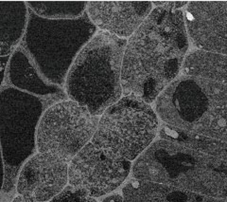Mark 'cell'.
Instances as JSON below:
<instances>
[{
    "mask_svg": "<svg viewBox=\"0 0 227 202\" xmlns=\"http://www.w3.org/2000/svg\"><path fill=\"white\" fill-rule=\"evenodd\" d=\"M187 49L183 12L154 9L126 44L121 66L122 90L127 96L152 103L175 80Z\"/></svg>",
    "mask_w": 227,
    "mask_h": 202,
    "instance_id": "6da1fadb",
    "label": "cell"
},
{
    "mask_svg": "<svg viewBox=\"0 0 227 202\" xmlns=\"http://www.w3.org/2000/svg\"><path fill=\"white\" fill-rule=\"evenodd\" d=\"M132 175L227 202V163L168 140L150 144L135 161Z\"/></svg>",
    "mask_w": 227,
    "mask_h": 202,
    "instance_id": "7a4b0ae2",
    "label": "cell"
},
{
    "mask_svg": "<svg viewBox=\"0 0 227 202\" xmlns=\"http://www.w3.org/2000/svg\"><path fill=\"white\" fill-rule=\"evenodd\" d=\"M124 39L104 31L93 36L75 58L64 88L71 101L94 116H101L120 99Z\"/></svg>",
    "mask_w": 227,
    "mask_h": 202,
    "instance_id": "3957f363",
    "label": "cell"
},
{
    "mask_svg": "<svg viewBox=\"0 0 227 202\" xmlns=\"http://www.w3.org/2000/svg\"><path fill=\"white\" fill-rule=\"evenodd\" d=\"M96 32L86 12L76 19L49 20L28 9L21 48L46 81L63 87L75 58Z\"/></svg>",
    "mask_w": 227,
    "mask_h": 202,
    "instance_id": "277c9868",
    "label": "cell"
},
{
    "mask_svg": "<svg viewBox=\"0 0 227 202\" xmlns=\"http://www.w3.org/2000/svg\"><path fill=\"white\" fill-rule=\"evenodd\" d=\"M45 111L41 98L12 86L0 90V148L4 194L12 192L23 164L36 153V131Z\"/></svg>",
    "mask_w": 227,
    "mask_h": 202,
    "instance_id": "5b68a950",
    "label": "cell"
},
{
    "mask_svg": "<svg viewBox=\"0 0 227 202\" xmlns=\"http://www.w3.org/2000/svg\"><path fill=\"white\" fill-rule=\"evenodd\" d=\"M157 130L152 108L138 98L125 96L103 112L91 142L108 157L131 161L146 151Z\"/></svg>",
    "mask_w": 227,
    "mask_h": 202,
    "instance_id": "8992f818",
    "label": "cell"
},
{
    "mask_svg": "<svg viewBox=\"0 0 227 202\" xmlns=\"http://www.w3.org/2000/svg\"><path fill=\"white\" fill-rule=\"evenodd\" d=\"M99 118L71 100L52 103L44 111L36 131V147L69 162L91 142Z\"/></svg>",
    "mask_w": 227,
    "mask_h": 202,
    "instance_id": "52a82bcc",
    "label": "cell"
},
{
    "mask_svg": "<svg viewBox=\"0 0 227 202\" xmlns=\"http://www.w3.org/2000/svg\"><path fill=\"white\" fill-rule=\"evenodd\" d=\"M130 170L131 161L108 157L90 142L68 164V183L89 196L99 197L116 190Z\"/></svg>",
    "mask_w": 227,
    "mask_h": 202,
    "instance_id": "ba28073f",
    "label": "cell"
},
{
    "mask_svg": "<svg viewBox=\"0 0 227 202\" xmlns=\"http://www.w3.org/2000/svg\"><path fill=\"white\" fill-rule=\"evenodd\" d=\"M208 98L197 78L183 75L158 96L156 111L165 124L189 131L204 116Z\"/></svg>",
    "mask_w": 227,
    "mask_h": 202,
    "instance_id": "9c48e42d",
    "label": "cell"
},
{
    "mask_svg": "<svg viewBox=\"0 0 227 202\" xmlns=\"http://www.w3.org/2000/svg\"><path fill=\"white\" fill-rule=\"evenodd\" d=\"M68 164L54 155L35 153L20 169L17 193L34 202H49L66 187Z\"/></svg>",
    "mask_w": 227,
    "mask_h": 202,
    "instance_id": "30bf717a",
    "label": "cell"
},
{
    "mask_svg": "<svg viewBox=\"0 0 227 202\" xmlns=\"http://www.w3.org/2000/svg\"><path fill=\"white\" fill-rule=\"evenodd\" d=\"M148 1H90L86 13L96 28L126 37L137 30L151 10Z\"/></svg>",
    "mask_w": 227,
    "mask_h": 202,
    "instance_id": "8fae6325",
    "label": "cell"
},
{
    "mask_svg": "<svg viewBox=\"0 0 227 202\" xmlns=\"http://www.w3.org/2000/svg\"><path fill=\"white\" fill-rule=\"evenodd\" d=\"M189 33L197 48L227 56V1H203L194 10Z\"/></svg>",
    "mask_w": 227,
    "mask_h": 202,
    "instance_id": "7c38bea8",
    "label": "cell"
},
{
    "mask_svg": "<svg viewBox=\"0 0 227 202\" xmlns=\"http://www.w3.org/2000/svg\"><path fill=\"white\" fill-rule=\"evenodd\" d=\"M7 67L12 87L39 98L51 97L56 102L66 100V94L63 87L46 81L21 46L17 47L10 55Z\"/></svg>",
    "mask_w": 227,
    "mask_h": 202,
    "instance_id": "4fadbf2b",
    "label": "cell"
},
{
    "mask_svg": "<svg viewBox=\"0 0 227 202\" xmlns=\"http://www.w3.org/2000/svg\"><path fill=\"white\" fill-rule=\"evenodd\" d=\"M208 98L207 109L187 132H193L227 142V85L197 78Z\"/></svg>",
    "mask_w": 227,
    "mask_h": 202,
    "instance_id": "5bb4252c",
    "label": "cell"
},
{
    "mask_svg": "<svg viewBox=\"0 0 227 202\" xmlns=\"http://www.w3.org/2000/svg\"><path fill=\"white\" fill-rule=\"evenodd\" d=\"M123 202H226L158 183L132 179L123 189Z\"/></svg>",
    "mask_w": 227,
    "mask_h": 202,
    "instance_id": "9a60e30c",
    "label": "cell"
},
{
    "mask_svg": "<svg viewBox=\"0 0 227 202\" xmlns=\"http://www.w3.org/2000/svg\"><path fill=\"white\" fill-rule=\"evenodd\" d=\"M26 1H0V57L10 56L26 31Z\"/></svg>",
    "mask_w": 227,
    "mask_h": 202,
    "instance_id": "2e32d148",
    "label": "cell"
},
{
    "mask_svg": "<svg viewBox=\"0 0 227 202\" xmlns=\"http://www.w3.org/2000/svg\"><path fill=\"white\" fill-rule=\"evenodd\" d=\"M161 140L180 144L227 163V142L193 132L184 131L170 125L163 124L159 128Z\"/></svg>",
    "mask_w": 227,
    "mask_h": 202,
    "instance_id": "e0dca14e",
    "label": "cell"
},
{
    "mask_svg": "<svg viewBox=\"0 0 227 202\" xmlns=\"http://www.w3.org/2000/svg\"><path fill=\"white\" fill-rule=\"evenodd\" d=\"M183 75L227 85V56L203 50L194 51L183 64Z\"/></svg>",
    "mask_w": 227,
    "mask_h": 202,
    "instance_id": "ac0fdd59",
    "label": "cell"
},
{
    "mask_svg": "<svg viewBox=\"0 0 227 202\" xmlns=\"http://www.w3.org/2000/svg\"><path fill=\"white\" fill-rule=\"evenodd\" d=\"M36 15L49 20L76 19L85 12L86 1H26Z\"/></svg>",
    "mask_w": 227,
    "mask_h": 202,
    "instance_id": "d6986e66",
    "label": "cell"
},
{
    "mask_svg": "<svg viewBox=\"0 0 227 202\" xmlns=\"http://www.w3.org/2000/svg\"><path fill=\"white\" fill-rule=\"evenodd\" d=\"M49 202H97L95 198L71 186H66Z\"/></svg>",
    "mask_w": 227,
    "mask_h": 202,
    "instance_id": "ffe728a7",
    "label": "cell"
},
{
    "mask_svg": "<svg viewBox=\"0 0 227 202\" xmlns=\"http://www.w3.org/2000/svg\"><path fill=\"white\" fill-rule=\"evenodd\" d=\"M160 8H165L168 10H178L181 7H184L187 4L186 1H154L152 2Z\"/></svg>",
    "mask_w": 227,
    "mask_h": 202,
    "instance_id": "44dd1931",
    "label": "cell"
},
{
    "mask_svg": "<svg viewBox=\"0 0 227 202\" xmlns=\"http://www.w3.org/2000/svg\"><path fill=\"white\" fill-rule=\"evenodd\" d=\"M10 57V56L0 57V87H1L3 81H4L7 66H8V64H9Z\"/></svg>",
    "mask_w": 227,
    "mask_h": 202,
    "instance_id": "7402d4cb",
    "label": "cell"
},
{
    "mask_svg": "<svg viewBox=\"0 0 227 202\" xmlns=\"http://www.w3.org/2000/svg\"><path fill=\"white\" fill-rule=\"evenodd\" d=\"M4 176H5L4 162H3L2 152H1V148H0V192L2 191L3 184H4Z\"/></svg>",
    "mask_w": 227,
    "mask_h": 202,
    "instance_id": "603a6c76",
    "label": "cell"
},
{
    "mask_svg": "<svg viewBox=\"0 0 227 202\" xmlns=\"http://www.w3.org/2000/svg\"><path fill=\"white\" fill-rule=\"evenodd\" d=\"M101 202H123V198L119 194H113L104 198Z\"/></svg>",
    "mask_w": 227,
    "mask_h": 202,
    "instance_id": "cb8c5ba5",
    "label": "cell"
},
{
    "mask_svg": "<svg viewBox=\"0 0 227 202\" xmlns=\"http://www.w3.org/2000/svg\"><path fill=\"white\" fill-rule=\"evenodd\" d=\"M12 202H34V201L28 199V198H27V197H24L22 196H17L13 198V199L12 200Z\"/></svg>",
    "mask_w": 227,
    "mask_h": 202,
    "instance_id": "d4e9b609",
    "label": "cell"
}]
</instances>
